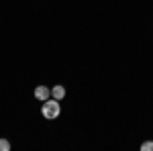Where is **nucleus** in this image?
<instances>
[{
    "mask_svg": "<svg viewBox=\"0 0 153 151\" xmlns=\"http://www.w3.org/2000/svg\"><path fill=\"white\" fill-rule=\"evenodd\" d=\"M33 94H35V98L39 100V102H45V100L51 98V88H49V86H43V84H39Z\"/></svg>",
    "mask_w": 153,
    "mask_h": 151,
    "instance_id": "nucleus-2",
    "label": "nucleus"
},
{
    "mask_svg": "<svg viewBox=\"0 0 153 151\" xmlns=\"http://www.w3.org/2000/svg\"><path fill=\"white\" fill-rule=\"evenodd\" d=\"M65 94H68L65 92V86H61V84H55V86L51 88V98H55V100H59V102L65 98Z\"/></svg>",
    "mask_w": 153,
    "mask_h": 151,
    "instance_id": "nucleus-3",
    "label": "nucleus"
},
{
    "mask_svg": "<svg viewBox=\"0 0 153 151\" xmlns=\"http://www.w3.org/2000/svg\"><path fill=\"white\" fill-rule=\"evenodd\" d=\"M41 115H43V118H47V121L59 118V115H61V104H59V100H55V98L45 100V102L41 104Z\"/></svg>",
    "mask_w": 153,
    "mask_h": 151,
    "instance_id": "nucleus-1",
    "label": "nucleus"
},
{
    "mask_svg": "<svg viewBox=\"0 0 153 151\" xmlns=\"http://www.w3.org/2000/svg\"><path fill=\"white\" fill-rule=\"evenodd\" d=\"M141 151H153V141H143L141 143Z\"/></svg>",
    "mask_w": 153,
    "mask_h": 151,
    "instance_id": "nucleus-5",
    "label": "nucleus"
},
{
    "mask_svg": "<svg viewBox=\"0 0 153 151\" xmlns=\"http://www.w3.org/2000/svg\"><path fill=\"white\" fill-rule=\"evenodd\" d=\"M0 151H10V141L8 139H0Z\"/></svg>",
    "mask_w": 153,
    "mask_h": 151,
    "instance_id": "nucleus-4",
    "label": "nucleus"
}]
</instances>
